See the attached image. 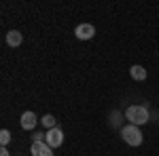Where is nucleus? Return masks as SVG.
<instances>
[{
	"mask_svg": "<svg viewBox=\"0 0 159 156\" xmlns=\"http://www.w3.org/2000/svg\"><path fill=\"white\" fill-rule=\"evenodd\" d=\"M93 34H96V27L91 23H81V25H76V30H74V36L79 40H89Z\"/></svg>",
	"mask_w": 159,
	"mask_h": 156,
	"instance_id": "39448f33",
	"label": "nucleus"
},
{
	"mask_svg": "<svg viewBox=\"0 0 159 156\" xmlns=\"http://www.w3.org/2000/svg\"><path fill=\"white\" fill-rule=\"evenodd\" d=\"M125 118L129 120V124H136V127H140V124L148 122V110H147V106H129V108L125 110Z\"/></svg>",
	"mask_w": 159,
	"mask_h": 156,
	"instance_id": "f257e3e1",
	"label": "nucleus"
},
{
	"mask_svg": "<svg viewBox=\"0 0 159 156\" xmlns=\"http://www.w3.org/2000/svg\"><path fill=\"white\" fill-rule=\"evenodd\" d=\"M9 141H11V133L7 131V129H2V131H0V144H2V148L9 144Z\"/></svg>",
	"mask_w": 159,
	"mask_h": 156,
	"instance_id": "9d476101",
	"label": "nucleus"
},
{
	"mask_svg": "<svg viewBox=\"0 0 159 156\" xmlns=\"http://www.w3.org/2000/svg\"><path fill=\"white\" fill-rule=\"evenodd\" d=\"M40 122H43L47 129H55V118H53L51 114H45V116L40 118Z\"/></svg>",
	"mask_w": 159,
	"mask_h": 156,
	"instance_id": "1a4fd4ad",
	"label": "nucleus"
},
{
	"mask_svg": "<svg viewBox=\"0 0 159 156\" xmlns=\"http://www.w3.org/2000/svg\"><path fill=\"white\" fill-rule=\"evenodd\" d=\"M0 156H11V154H9V150H7V148H2V150H0Z\"/></svg>",
	"mask_w": 159,
	"mask_h": 156,
	"instance_id": "f8f14e48",
	"label": "nucleus"
},
{
	"mask_svg": "<svg viewBox=\"0 0 159 156\" xmlns=\"http://www.w3.org/2000/svg\"><path fill=\"white\" fill-rule=\"evenodd\" d=\"M45 141H47L51 148H60V145L64 144V131H61V129H57V127H55V129H49V131H47V139H45Z\"/></svg>",
	"mask_w": 159,
	"mask_h": 156,
	"instance_id": "7ed1b4c3",
	"label": "nucleus"
},
{
	"mask_svg": "<svg viewBox=\"0 0 159 156\" xmlns=\"http://www.w3.org/2000/svg\"><path fill=\"white\" fill-rule=\"evenodd\" d=\"M7 44H9V47H19V44H21V34H19L17 30H11V32L7 34Z\"/></svg>",
	"mask_w": 159,
	"mask_h": 156,
	"instance_id": "0eeeda50",
	"label": "nucleus"
},
{
	"mask_svg": "<svg viewBox=\"0 0 159 156\" xmlns=\"http://www.w3.org/2000/svg\"><path fill=\"white\" fill-rule=\"evenodd\" d=\"M129 76H132L134 80H144V78H147V70H144L142 65H132V68H129Z\"/></svg>",
	"mask_w": 159,
	"mask_h": 156,
	"instance_id": "6e6552de",
	"label": "nucleus"
},
{
	"mask_svg": "<svg viewBox=\"0 0 159 156\" xmlns=\"http://www.w3.org/2000/svg\"><path fill=\"white\" fill-rule=\"evenodd\" d=\"M121 135H123V139H125V144H129V145H140L142 144V131H140L136 124H125L121 129Z\"/></svg>",
	"mask_w": 159,
	"mask_h": 156,
	"instance_id": "f03ea898",
	"label": "nucleus"
},
{
	"mask_svg": "<svg viewBox=\"0 0 159 156\" xmlns=\"http://www.w3.org/2000/svg\"><path fill=\"white\" fill-rule=\"evenodd\" d=\"M30 152H32V156H53V148L47 141H32Z\"/></svg>",
	"mask_w": 159,
	"mask_h": 156,
	"instance_id": "20e7f679",
	"label": "nucleus"
},
{
	"mask_svg": "<svg viewBox=\"0 0 159 156\" xmlns=\"http://www.w3.org/2000/svg\"><path fill=\"white\" fill-rule=\"evenodd\" d=\"M34 127H36V116H34V112H24V114H21V129L30 131V129H34Z\"/></svg>",
	"mask_w": 159,
	"mask_h": 156,
	"instance_id": "423d86ee",
	"label": "nucleus"
},
{
	"mask_svg": "<svg viewBox=\"0 0 159 156\" xmlns=\"http://www.w3.org/2000/svg\"><path fill=\"white\" fill-rule=\"evenodd\" d=\"M119 122H121V114H119V112H112V114H110V124L119 127Z\"/></svg>",
	"mask_w": 159,
	"mask_h": 156,
	"instance_id": "9b49d317",
	"label": "nucleus"
}]
</instances>
